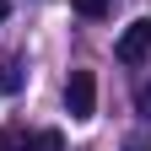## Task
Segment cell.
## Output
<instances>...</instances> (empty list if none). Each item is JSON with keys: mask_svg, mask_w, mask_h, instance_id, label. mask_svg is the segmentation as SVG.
Here are the masks:
<instances>
[{"mask_svg": "<svg viewBox=\"0 0 151 151\" xmlns=\"http://www.w3.org/2000/svg\"><path fill=\"white\" fill-rule=\"evenodd\" d=\"M65 108H70L76 124H86L92 113H97V76H92V70H70V81H65Z\"/></svg>", "mask_w": 151, "mask_h": 151, "instance_id": "1", "label": "cell"}, {"mask_svg": "<svg viewBox=\"0 0 151 151\" xmlns=\"http://www.w3.org/2000/svg\"><path fill=\"white\" fill-rule=\"evenodd\" d=\"M113 54H119V65H129V70H135V65H146V60H151V16H140V22H129Z\"/></svg>", "mask_w": 151, "mask_h": 151, "instance_id": "2", "label": "cell"}, {"mask_svg": "<svg viewBox=\"0 0 151 151\" xmlns=\"http://www.w3.org/2000/svg\"><path fill=\"white\" fill-rule=\"evenodd\" d=\"M32 146H38V151H65V135H60V129H38Z\"/></svg>", "mask_w": 151, "mask_h": 151, "instance_id": "3", "label": "cell"}, {"mask_svg": "<svg viewBox=\"0 0 151 151\" xmlns=\"http://www.w3.org/2000/svg\"><path fill=\"white\" fill-rule=\"evenodd\" d=\"M70 6L81 11V16H103V11H108V0H70Z\"/></svg>", "mask_w": 151, "mask_h": 151, "instance_id": "4", "label": "cell"}, {"mask_svg": "<svg viewBox=\"0 0 151 151\" xmlns=\"http://www.w3.org/2000/svg\"><path fill=\"white\" fill-rule=\"evenodd\" d=\"M0 86H6V92H16V86H22V70H16V65H6V70H0Z\"/></svg>", "mask_w": 151, "mask_h": 151, "instance_id": "5", "label": "cell"}, {"mask_svg": "<svg viewBox=\"0 0 151 151\" xmlns=\"http://www.w3.org/2000/svg\"><path fill=\"white\" fill-rule=\"evenodd\" d=\"M135 108H140V113H146V119H151V81H146V86L135 92Z\"/></svg>", "mask_w": 151, "mask_h": 151, "instance_id": "6", "label": "cell"}, {"mask_svg": "<svg viewBox=\"0 0 151 151\" xmlns=\"http://www.w3.org/2000/svg\"><path fill=\"white\" fill-rule=\"evenodd\" d=\"M0 151H22V135H11V129H0Z\"/></svg>", "mask_w": 151, "mask_h": 151, "instance_id": "7", "label": "cell"}, {"mask_svg": "<svg viewBox=\"0 0 151 151\" xmlns=\"http://www.w3.org/2000/svg\"><path fill=\"white\" fill-rule=\"evenodd\" d=\"M6 16H11V0H0V22H6Z\"/></svg>", "mask_w": 151, "mask_h": 151, "instance_id": "8", "label": "cell"}, {"mask_svg": "<svg viewBox=\"0 0 151 151\" xmlns=\"http://www.w3.org/2000/svg\"><path fill=\"white\" fill-rule=\"evenodd\" d=\"M129 151H146V146H129Z\"/></svg>", "mask_w": 151, "mask_h": 151, "instance_id": "9", "label": "cell"}]
</instances>
